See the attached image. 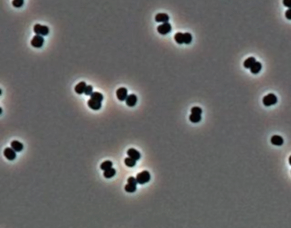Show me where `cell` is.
Wrapping results in <instances>:
<instances>
[{"instance_id":"obj_3","label":"cell","mask_w":291,"mask_h":228,"mask_svg":"<svg viewBox=\"0 0 291 228\" xmlns=\"http://www.w3.org/2000/svg\"><path fill=\"white\" fill-rule=\"evenodd\" d=\"M151 175L148 171H143L138 173L137 175L136 179L138 184L143 185L148 182L150 181Z\"/></svg>"},{"instance_id":"obj_13","label":"cell","mask_w":291,"mask_h":228,"mask_svg":"<svg viewBox=\"0 0 291 228\" xmlns=\"http://www.w3.org/2000/svg\"><path fill=\"white\" fill-rule=\"evenodd\" d=\"M271 143L274 145L281 146L284 143V140L279 135H274L271 139Z\"/></svg>"},{"instance_id":"obj_14","label":"cell","mask_w":291,"mask_h":228,"mask_svg":"<svg viewBox=\"0 0 291 228\" xmlns=\"http://www.w3.org/2000/svg\"><path fill=\"white\" fill-rule=\"evenodd\" d=\"M11 147L15 152H20L23 149V145L18 141L14 140L11 143Z\"/></svg>"},{"instance_id":"obj_15","label":"cell","mask_w":291,"mask_h":228,"mask_svg":"<svg viewBox=\"0 0 291 228\" xmlns=\"http://www.w3.org/2000/svg\"><path fill=\"white\" fill-rule=\"evenodd\" d=\"M261 68H262L261 64L260 62L256 61L254 64L250 68V71L253 74L257 75L260 72Z\"/></svg>"},{"instance_id":"obj_16","label":"cell","mask_w":291,"mask_h":228,"mask_svg":"<svg viewBox=\"0 0 291 228\" xmlns=\"http://www.w3.org/2000/svg\"><path fill=\"white\" fill-rule=\"evenodd\" d=\"M256 62V59L254 57L247 58L243 63V66L246 69H250Z\"/></svg>"},{"instance_id":"obj_8","label":"cell","mask_w":291,"mask_h":228,"mask_svg":"<svg viewBox=\"0 0 291 228\" xmlns=\"http://www.w3.org/2000/svg\"><path fill=\"white\" fill-rule=\"evenodd\" d=\"M155 21L159 23H168L170 20V17L166 13H158L155 15Z\"/></svg>"},{"instance_id":"obj_29","label":"cell","mask_w":291,"mask_h":228,"mask_svg":"<svg viewBox=\"0 0 291 228\" xmlns=\"http://www.w3.org/2000/svg\"><path fill=\"white\" fill-rule=\"evenodd\" d=\"M285 16L287 19L288 20H291V9H288L285 13Z\"/></svg>"},{"instance_id":"obj_23","label":"cell","mask_w":291,"mask_h":228,"mask_svg":"<svg viewBox=\"0 0 291 228\" xmlns=\"http://www.w3.org/2000/svg\"><path fill=\"white\" fill-rule=\"evenodd\" d=\"M125 190L129 193H133L136 191L137 190V186L130 185V184H127L125 187Z\"/></svg>"},{"instance_id":"obj_11","label":"cell","mask_w":291,"mask_h":228,"mask_svg":"<svg viewBox=\"0 0 291 228\" xmlns=\"http://www.w3.org/2000/svg\"><path fill=\"white\" fill-rule=\"evenodd\" d=\"M127 154L130 158L134 159L136 161L139 160L141 156V153L134 148L129 149L127 152Z\"/></svg>"},{"instance_id":"obj_21","label":"cell","mask_w":291,"mask_h":228,"mask_svg":"<svg viewBox=\"0 0 291 228\" xmlns=\"http://www.w3.org/2000/svg\"><path fill=\"white\" fill-rule=\"evenodd\" d=\"M125 163L127 166L129 167H133L135 166L136 161L130 157H127L125 159Z\"/></svg>"},{"instance_id":"obj_1","label":"cell","mask_w":291,"mask_h":228,"mask_svg":"<svg viewBox=\"0 0 291 228\" xmlns=\"http://www.w3.org/2000/svg\"><path fill=\"white\" fill-rule=\"evenodd\" d=\"M104 99L103 95L99 92H93L91 95V99L88 101V107L95 111L101 108V102Z\"/></svg>"},{"instance_id":"obj_30","label":"cell","mask_w":291,"mask_h":228,"mask_svg":"<svg viewBox=\"0 0 291 228\" xmlns=\"http://www.w3.org/2000/svg\"><path fill=\"white\" fill-rule=\"evenodd\" d=\"M289 163H290V165L291 166V155L290 157V158H289Z\"/></svg>"},{"instance_id":"obj_24","label":"cell","mask_w":291,"mask_h":228,"mask_svg":"<svg viewBox=\"0 0 291 228\" xmlns=\"http://www.w3.org/2000/svg\"><path fill=\"white\" fill-rule=\"evenodd\" d=\"M191 113L193 114H197V115H200L202 113V110L197 106L193 107L191 109Z\"/></svg>"},{"instance_id":"obj_17","label":"cell","mask_w":291,"mask_h":228,"mask_svg":"<svg viewBox=\"0 0 291 228\" xmlns=\"http://www.w3.org/2000/svg\"><path fill=\"white\" fill-rule=\"evenodd\" d=\"M116 174V171L114 169L111 168L109 170H107L104 171V176L105 178L107 179H110L112 177H113Z\"/></svg>"},{"instance_id":"obj_20","label":"cell","mask_w":291,"mask_h":228,"mask_svg":"<svg viewBox=\"0 0 291 228\" xmlns=\"http://www.w3.org/2000/svg\"><path fill=\"white\" fill-rule=\"evenodd\" d=\"M174 39L175 41L179 44L184 43V34L182 33H178L174 36Z\"/></svg>"},{"instance_id":"obj_22","label":"cell","mask_w":291,"mask_h":228,"mask_svg":"<svg viewBox=\"0 0 291 228\" xmlns=\"http://www.w3.org/2000/svg\"><path fill=\"white\" fill-rule=\"evenodd\" d=\"M192 41V36L189 33H184V43L186 44H190Z\"/></svg>"},{"instance_id":"obj_28","label":"cell","mask_w":291,"mask_h":228,"mask_svg":"<svg viewBox=\"0 0 291 228\" xmlns=\"http://www.w3.org/2000/svg\"><path fill=\"white\" fill-rule=\"evenodd\" d=\"M283 3L286 7H288L289 9H291V0H284L283 1Z\"/></svg>"},{"instance_id":"obj_5","label":"cell","mask_w":291,"mask_h":228,"mask_svg":"<svg viewBox=\"0 0 291 228\" xmlns=\"http://www.w3.org/2000/svg\"><path fill=\"white\" fill-rule=\"evenodd\" d=\"M172 30V26L170 23H164L159 25L157 27L158 32L161 35H166L170 33Z\"/></svg>"},{"instance_id":"obj_2","label":"cell","mask_w":291,"mask_h":228,"mask_svg":"<svg viewBox=\"0 0 291 228\" xmlns=\"http://www.w3.org/2000/svg\"><path fill=\"white\" fill-rule=\"evenodd\" d=\"M278 97L273 93H270L263 98V104L266 107H270L276 104Z\"/></svg>"},{"instance_id":"obj_18","label":"cell","mask_w":291,"mask_h":228,"mask_svg":"<svg viewBox=\"0 0 291 228\" xmlns=\"http://www.w3.org/2000/svg\"><path fill=\"white\" fill-rule=\"evenodd\" d=\"M112 166H113L112 162H111L110 161H106L101 163V165H100V168L102 170H104L105 171L112 168Z\"/></svg>"},{"instance_id":"obj_7","label":"cell","mask_w":291,"mask_h":228,"mask_svg":"<svg viewBox=\"0 0 291 228\" xmlns=\"http://www.w3.org/2000/svg\"><path fill=\"white\" fill-rule=\"evenodd\" d=\"M127 90L125 87H120L116 91V95L117 99L120 101H126L127 95Z\"/></svg>"},{"instance_id":"obj_26","label":"cell","mask_w":291,"mask_h":228,"mask_svg":"<svg viewBox=\"0 0 291 228\" xmlns=\"http://www.w3.org/2000/svg\"><path fill=\"white\" fill-rule=\"evenodd\" d=\"M84 93L86 95H91L93 93V87L91 85L87 86Z\"/></svg>"},{"instance_id":"obj_10","label":"cell","mask_w":291,"mask_h":228,"mask_svg":"<svg viewBox=\"0 0 291 228\" xmlns=\"http://www.w3.org/2000/svg\"><path fill=\"white\" fill-rule=\"evenodd\" d=\"M3 154L9 161H13L16 158L15 152L11 148H6L3 151Z\"/></svg>"},{"instance_id":"obj_6","label":"cell","mask_w":291,"mask_h":228,"mask_svg":"<svg viewBox=\"0 0 291 228\" xmlns=\"http://www.w3.org/2000/svg\"><path fill=\"white\" fill-rule=\"evenodd\" d=\"M44 42V39L42 36L37 35L34 36L31 41V45L36 48H41Z\"/></svg>"},{"instance_id":"obj_4","label":"cell","mask_w":291,"mask_h":228,"mask_svg":"<svg viewBox=\"0 0 291 228\" xmlns=\"http://www.w3.org/2000/svg\"><path fill=\"white\" fill-rule=\"evenodd\" d=\"M34 32L37 35L46 36L49 33V28L46 26L36 24L34 26Z\"/></svg>"},{"instance_id":"obj_19","label":"cell","mask_w":291,"mask_h":228,"mask_svg":"<svg viewBox=\"0 0 291 228\" xmlns=\"http://www.w3.org/2000/svg\"><path fill=\"white\" fill-rule=\"evenodd\" d=\"M202 117L200 115L191 114L189 116V120L193 123H197L201 120Z\"/></svg>"},{"instance_id":"obj_25","label":"cell","mask_w":291,"mask_h":228,"mask_svg":"<svg viewBox=\"0 0 291 228\" xmlns=\"http://www.w3.org/2000/svg\"><path fill=\"white\" fill-rule=\"evenodd\" d=\"M24 1L23 0H14L12 1V5L15 7H21L23 6Z\"/></svg>"},{"instance_id":"obj_27","label":"cell","mask_w":291,"mask_h":228,"mask_svg":"<svg viewBox=\"0 0 291 228\" xmlns=\"http://www.w3.org/2000/svg\"><path fill=\"white\" fill-rule=\"evenodd\" d=\"M127 183H128V184H130V185H135V186H137V185L138 184L136 178H135L133 177H130L128 178Z\"/></svg>"},{"instance_id":"obj_9","label":"cell","mask_w":291,"mask_h":228,"mask_svg":"<svg viewBox=\"0 0 291 228\" xmlns=\"http://www.w3.org/2000/svg\"><path fill=\"white\" fill-rule=\"evenodd\" d=\"M137 101H138V98H137V95L134 94H131L128 95V97H127V98L125 101L126 105L129 107H130L135 106V105L137 104Z\"/></svg>"},{"instance_id":"obj_12","label":"cell","mask_w":291,"mask_h":228,"mask_svg":"<svg viewBox=\"0 0 291 228\" xmlns=\"http://www.w3.org/2000/svg\"><path fill=\"white\" fill-rule=\"evenodd\" d=\"M86 86V83L85 82H80L75 86L74 91L78 94H82L84 93Z\"/></svg>"}]
</instances>
